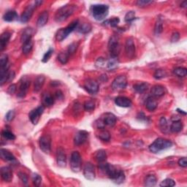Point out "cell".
Here are the masks:
<instances>
[{"label":"cell","mask_w":187,"mask_h":187,"mask_svg":"<svg viewBox=\"0 0 187 187\" xmlns=\"http://www.w3.org/2000/svg\"><path fill=\"white\" fill-rule=\"evenodd\" d=\"M151 95L153 97H160L164 95L165 94V89L164 86L160 85H157L152 87L151 91Z\"/></svg>","instance_id":"cell-20"},{"label":"cell","mask_w":187,"mask_h":187,"mask_svg":"<svg viewBox=\"0 0 187 187\" xmlns=\"http://www.w3.org/2000/svg\"><path fill=\"white\" fill-rule=\"evenodd\" d=\"M8 57L6 54H2L0 56V68L4 67L8 65Z\"/></svg>","instance_id":"cell-51"},{"label":"cell","mask_w":187,"mask_h":187,"mask_svg":"<svg viewBox=\"0 0 187 187\" xmlns=\"http://www.w3.org/2000/svg\"><path fill=\"white\" fill-rule=\"evenodd\" d=\"M118 60L117 57H111V59L108 61L107 64V67L109 70H114L118 67Z\"/></svg>","instance_id":"cell-36"},{"label":"cell","mask_w":187,"mask_h":187,"mask_svg":"<svg viewBox=\"0 0 187 187\" xmlns=\"http://www.w3.org/2000/svg\"><path fill=\"white\" fill-rule=\"evenodd\" d=\"M108 49L112 57H117L120 53V44L118 37L116 35L112 36L110 38L108 43Z\"/></svg>","instance_id":"cell-7"},{"label":"cell","mask_w":187,"mask_h":187,"mask_svg":"<svg viewBox=\"0 0 187 187\" xmlns=\"http://www.w3.org/2000/svg\"><path fill=\"white\" fill-rule=\"evenodd\" d=\"M1 176L4 181L10 182L13 180L12 170L9 167H3L1 168Z\"/></svg>","instance_id":"cell-19"},{"label":"cell","mask_w":187,"mask_h":187,"mask_svg":"<svg viewBox=\"0 0 187 187\" xmlns=\"http://www.w3.org/2000/svg\"><path fill=\"white\" fill-rule=\"evenodd\" d=\"M125 53L128 58H133L135 55V45L134 39L132 37L127 39L125 43Z\"/></svg>","instance_id":"cell-12"},{"label":"cell","mask_w":187,"mask_h":187,"mask_svg":"<svg viewBox=\"0 0 187 187\" xmlns=\"http://www.w3.org/2000/svg\"><path fill=\"white\" fill-rule=\"evenodd\" d=\"M43 102L45 106H47V107L52 106L54 103V99L52 96V95H50V94H45L43 96Z\"/></svg>","instance_id":"cell-33"},{"label":"cell","mask_w":187,"mask_h":187,"mask_svg":"<svg viewBox=\"0 0 187 187\" xmlns=\"http://www.w3.org/2000/svg\"><path fill=\"white\" fill-rule=\"evenodd\" d=\"M91 13L96 21H102L109 13V7L106 4H94L91 7Z\"/></svg>","instance_id":"cell-3"},{"label":"cell","mask_w":187,"mask_h":187,"mask_svg":"<svg viewBox=\"0 0 187 187\" xmlns=\"http://www.w3.org/2000/svg\"><path fill=\"white\" fill-rule=\"evenodd\" d=\"M56 161L58 165L61 167V168H65L66 166V164H67V157H66L65 150L61 147H59L57 149Z\"/></svg>","instance_id":"cell-17"},{"label":"cell","mask_w":187,"mask_h":187,"mask_svg":"<svg viewBox=\"0 0 187 187\" xmlns=\"http://www.w3.org/2000/svg\"><path fill=\"white\" fill-rule=\"evenodd\" d=\"M89 137V133L86 131L81 130L76 133L74 138V143L75 146H81L86 141Z\"/></svg>","instance_id":"cell-15"},{"label":"cell","mask_w":187,"mask_h":187,"mask_svg":"<svg viewBox=\"0 0 187 187\" xmlns=\"http://www.w3.org/2000/svg\"><path fill=\"white\" fill-rule=\"evenodd\" d=\"M177 111H179V113H182L183 114V115H184L185 116L186 115V112H184V111H182V110H181V109H177Z\"/></svg>","instance_id":"cell-63"},{"label":"cell","mask_w":187,"mask_h":187,"mask_svg":"<svg viewBox=\"0 0 187 187\" xmlns=\"http://www.w3.org/2000/svg\"><path fill=\"white\" fill-rule=\"evenodd\" d=\"M45 78L43 75H39L34 81V91L35 92H38L43 88L44 83H45Z\"/></svg>","instance_id":"cell-25"},{"label":"cell","mask_w":187,"mask_h":187,"mask_svg":"<svg viewBox=\"0 0 187 187\" xmlns=\"http://www.w3.org/2000/svg\"><path fill=\"white\" fill-rule=\"evenodd\" d=\"M48 16L49 15H48V11H44L43 13H42L37 20V26L38 27H43L45 26L48 21Z\"/></svg>","instance_id":"cell-27"},{"label":"cell","mask_w":187,"mask_h":187,"mask_svg":"<svg viewBox=\"0 0 187 187\" xmlns=\"http://www.w3.org/2000/svg\"><path fill=\"white\" fill-rule=\"evenodd\" d=\"M91 30V26L90 25V23H83L82 25L78 28V32L81 33H83V34L89 33Z\"/></svg>","instance_id":"cell-42"},{"label":"cell","mask_w":187,"mask_h":187,"mask_svg":"<svg viewBox=\"0 0 187 187\" xmlns=\"http://www.w3.org/2000/svg\"><path fill=\"white\" fill-rule=\"evenodd\" d=\"M84 89L91 94H95L99 91V84L93 79H88L84 83Z\"/></svg>","instance_id":"cell-11"},{"label":"cell","mask_w":187,"mask_h":187,"mask_svg":"<svg viewBox=\"0 0 187 187\" xmlns=\"http://www.w3.org/2000/svg\"><path fill=\"white\" fill-rule=\"evenodd\" d=\"M78 20H76V21H72L69 26H67V27L60 29L56 32V38L57 40L59 42L64 40L70 33L73 32V31L78 27Z\"/></svg>","instance_id":"cell-5"},{"label":"cell","mask_w":187,"mask_h":187,"mask_svg":"<svg viewBox=\"0 0 187 187\" xmlns=\"http://www.w3.org/2000/svg\"><path fill=\"white\" fill-rule=\"evenodd\" d=\"M98 137L103 141H109L110 139H111V135H110L109 132L107 130L100 131L98 135Z\"/></svg>","instance_id":"cell-39"},{"label":"cell","mask_w":187,"mask_h":187,"mask_svg":"<svg viewBox=\"0 0 187 187\" xmlns=\"http://www.w3.org/2000/svg\"><path fill=\"white\" fill-rule=\"evenodd\" d=\"M44 109L45 108H44L43 106H39L37 108L33 110V111L30 112V113L29 114V117L31 122L33 124L37 125L38 124L40 116L44 112Z\"/></svg>","instance_id":"cell-9"},{"label":"cell","mask_w":187,"mask_h":187,"mask_svg":"<svg viewBox=\"0 0 187 187\" xmlns=\"http://www.w3.org/2000/svg\"><path fill=\"white\" fill-rule=\"evenodd\" d=\"M179 165L181 166V168H186L187 167V159L186 157H183V158H181L179 160Z\"/></svg>","instance_id":"cell-57"},{"label":"cell","mask_w":187,"mask_h":187,"mask_svg":"<svg viewBox=\"0 0 187 187\" xmlns=\"http://www.w3.org/2000/svg\"><path fill=\"white\" fill-rule=\"evenodd\" d=\"M34 34V30L32 28H26L25 30L23 31V34L21 35V40L23 43H26V41L32 39V37Z\"/></svg>","instance_id":"cell-26"},{"label":"cell","mask_w":187,"mask_h":187,"mask_svg":"<svg viewBox=\"0 0 187 187\" xmlns=\"http://www.w3.org/2000/svg\"><path fill=\"white\" fill-rule=\"evenodd\" d=\"M95 157H96V161H97L99 163H100V162H105L107 159L106 152H105V151H104V150L98 151L96 153Z\"/></svg>","instance_id":"cell-35"},{"label":"cell","mask_w":187,"mask_h":187,"mask_svg":"<svg viewBox=\"0 0 187 187\" xmlns=\"http://www.w3.org/2000/svg\"><path fill=\"white\" fill-rule=\"evenodd\" d=\"M167 75H168V74H167L165 70H162V69L157 70L155 71L154 74H153V77H154L156 79H157V80L165 78V77H167Z\"/></svg>","instance_id":"cell-41"},{"label":"cell","mask_w":187,"mask_h":187,"mask_svg":"<svg viewBox=\"0 0 187 187\" xmlns=\"http://www.w3.org/2000/svg\"><path fill=\"white\" fill-rule=\"evenodd\" d=\"M181 7H182V8H186V7H187V2L186 1H184V2H182L181 4Z\"/></svg>","instance_id":"cell-62"},{"label":"cell","mask_w":187,"mask_h":187,"mask_svg":"<svg viewBox=\"0 0 187 187\" xmlns=\"http://www.w3.org/2000/svg\"><path fill=\"white\" fill-rule=\"evenodd\" d=\"M103 122L105 124L109 127H113L116 123V117L114 114L111 113H107L105 115Z\"/></svg>","instance_id":"cell-22"},{"label":"cell","mask_w":187,"mask_h":187,"mask_svg":"<svg viewBox=\"0 0 187 187\" xmlns=\"http://www.w3.org/2000/svg\"><path fill=\"white\" fill-rule=\"evenodd\" d=\"M96 65H98L99 67H103L105 65V61L104 59H103L102 58H99V59L97 60V61H96Z\"/></svg>","instance_id":"cell-59"},{"label":"cell","mask_w":187,"mask_h":187,"mask_svg":"<svg viewBox=\"0 0 187 187\" xmlns=\"http://www.w3.org/2000/svg\"><path fill=\"white\" fill-rule=\"evenodd\" d=\"M153 1H150V0H138L136 2V4L140 8H143V7L148 6L150 4H152Z\"/></svg>","instance_id":"cell-52"},{"label":"cell","mask_w":187,"mask_h":187,"mask_svg":"<svg viewBox=\"0 0 187 187\" xmlns=\"http://www.w3.org/2000/svg\"><path fill=\"white\" fill-rule=\"evenodd\" d=\"M127 86V79L126 76L119 75L114 79L111 87L114 91H120L124 89Z\"/></svg>","instance_id":"cell-8"},{"label":"cell","mask_w":187,"mask_h":187,"mask_svg":"<svg viewBox=\"0 0 187 187\" xmlns=\"http://www.w3.org/2000/svg\"><path fill=\"white\" fill-rule=\"evenodd\" d=\"M170 131L173 132H179L183 129V124L181 121H177V122H173L170 127Z\"/></svg>","instance_id":"cell-32"},{"label":"cell","mask_w":187,"mask_h":187,"mask_svg":"<svg viewBox=\"0 0 187 187\" xmlns=\"http://www.w3.org/2000/svg\"><path fill=\"white\" fill-rule=\"evenodd\" d=\"M84 110L86 111H91L95 108V103L93 100H88L83 105Z\"/></svg>","instance_id":"cell-43"},{"label":"cell","mask_w":187,"mask_h":187,"mask_svg":"<svg viewBox=\"0 0 187 187\" xmlns=\"http://www.w3.org/2000/svg\"><path fill=\"white\" fill-rule=\"evenodd\" d=\"M18 14L14 10L8 11V12L4 13V15H3V19L7 22H12L15 21V20L18 19Z\"/></svg>","instance_id":"cell-29"},{"label":"cell","mask_w":187,"mask_h":187,"mask_svg":"<svg viewBox=\"0 0 187 187\" xmlns=\"http://www.w3.org/2000/svg\"><path fill=\"white\" fill-rule=\"evenodd\" d=\"M16 90H17L16 85H15V84H11L8 89V93L9 94H10V95H12V94H13L15 91H16Z\"/></svg>","instance_id":"cell-55"},{"label":"cell","mask_w":187,"mask_h":187,"mask_svg":"<svg viewBox=\"0 0 187 187\" xmlns=\"http://www.w3.org/2000/svg\"><path fill=\"white\" fill-rule=\"evenodd\" d=\"M32 181L34 186H39L42 183V178L39 175L34 173L32 175Z\"/></svg>","instance_id":"cell-48"},{"label":"cell","mask_w":187,"mask_h":187,"mask_svg":"<svg viewBox=\"0 0 187 187\" xmlns=\"http://www.w3.org/2000/svg\"><path fill=\"white\" fill-rule=\"evenodd\" d=\"M76 5L75 4H66L57 10L55 15V20L56 22H62L67 20L76 10Z\"/></svg>","instance_id":"cell-2"},{"label":"cell","mask_w":187,"mask_h":187,"mask_svg":"<svg viewBox=\"0 0 187 187\" xmlns=\"http://www.w3.org/2000/svg\"><path fill=\"white\" fill-rule=\"evenodd\" d=\"M135 19V11H129L125 15L124 20L127 23H129V22H132Z\"/></svg>","instance_id":"cell-46"},{"label":"cell","mask_w":187,"mask_h":187,"mask_svg":"<svg viewBox=\"0 0 187 187\" xmlns=\"http://www.w3.org/2000/svg\"><path fill=\"white\" fill-rule=\"evenodd\" d=\"M50 138L48 135H44L40 138L39 141V148L43 152L45 153H49L50 151Z\"/></svg>","instance_id":"cell-13"},{"label":"cell","mask_w":187,"mask_h":187,"mask_svg":"<svg viewBox=\"0 0 187 187\" xmlns=\"http://www.w3.org/2000/svg\"><path fill=\"white\" fill-rule=\"evenodd\" d=\"M2 137L9 140H13L15 139V136L13 132L9 130H4L2 133Z\"/></svg>","instance_id":"cell-45"},{"label":"cell","mask_w":187,"mask_h":187,"mask_svg":"<svg viewBox=\"0 0 187 187\" xmlns=\"http://www.w3.org/2000/svg\"><path fill=\"white\" fill-rule=\"evenodd\" d=\"M29 86H30V81L26 77L22 78V80L21 81V84H20L17 96L20 98H23L24 96L26 95V94H27Z\"/></svg>","instance_id":"cell-10"},{"label":"cell","mask_w":187,"mask_h":187,"mask_svg":"<svg viewBox=\"0 0 187 187\" xmlns=\"http://www.w3.org/2000/svg\"><path fill=\"white\" fill-rule=\"evenodd\" d=\"M83 175L86 179L89 181H93L95 179V170L93 164L90 162H87L85 164L84 168H83Z\"/></svg>","instance_id":"cell-14"},{"label":"cell","mask_w":187,"mask_h":187,"mask_svg":"<svg viewBox=\"0 0 187 187\" xmlns=\"http://www.w3.org/2000/svg\"><path fill=\"white\" fill-rule=\"evenodd\" d=\"M11 37V33L9 32H5L3 34H2L0 37V50L2 51L5 48L7 44L10 40Z\"/></svg>","instance_id":"cell-23"},{"label":"cell","mask_w":187,"mask_h":187,"mask_svg":"<svg viewBox=\"0 0 187 187\" xmlns=\"http://www.w3.org/2000/svg\"><path fill=\"white\" fill-rule=\"evenodd\" d=\"M35 8H36L35 4H34V5L33 4H29V5L27 6V8L24 10L23 13H22L21 16V21L22 23H26V22H28L29 21L32 16Z\"/></svg>","instance_id":"cell-16"},{"label":"cell","mask_w":187,"mask_h":187,"mask_svg":"<svg viewBox=\"0 0 187 187\" xmlns=\"http://www.w3.org/2000/svg\"><path fill=\"white\" fill-rule=\"evenodd\" d=\"M173 72L178 77H180V78H184L187 75V70L184 67H177L175 68Z\"/></svg>","instance_id":"cell-40"},{"label":"cell","mask_w":187,"mask_h":187,"mask_svg":"<svg viewBox=\"0 0 187 187\" xmlns=\"http://www.w3.org/2000/svg\"><path fill=\"white\" fill-rule=\"evenodd\" d=\"M33 48V41L32 39L26 41V43H23V48H22V51H23V54L27 55L29 54Z\"/></svg>","instance_id":"cell-34"},{"label":"cell","mask_w":187,"mask_h":187,"mask_svg":"<svg viewBox=\"0 0 187 187\" xmlns=\"http://www.w3.org/2000/svg\"><path fill=\"white\" fill-rule=\"evenodd\" d=\"M69 56L70 54H68L67 51H62L58 55V60L60 61L62 65H65L68 61Z\"/></svg>","instance_id":"cell-37"},{"label":"cell","mask_w":187,"mask_h":187,"mask_svg":"<svg viewBox=\"0 0 187 187\" xmlns=\"http://www.w3.org/2000/svg\"><path fill=\"white\" fill-rule=\"evenodd\" d=\"M53 53H54V50H53L52 48H50V49L48 50L45 54H44L43 59H42V61L44 63L48 62V61H49V59H50V57H51V56L53 55Z\"/></svg>","instance_id":"cell-50"},{"label":"cell","mask_w":187,"mask_h":187,"mask_svg":"<svg viewBox=\"0 0 187 187\" xmlns=\"http://www.w3.org/2000/svg\"><path fill=\"white\" fill-rule=\"evenodd\" d=\"M163 31V22L162 20L159 19L156 22L154 26V33L156 35H159Z\"/></svg>","instance_id":"cell-38"},{"label":"cell","mask_w":187,"mask_h":187,"mask_svg":"<svg viewBox=\"0 0 187 187\" xmlns=\"http://www.w3.org/2000/svg\"><path fill=\"white\" fill-rule=\"evenodd\" d=\"M56 98H58V99H60V97H62L63 94H62V93H61V91H57L56 93Z\"/></svg>","instance_id":"cell-61"},{"label":"cell","mask_w":187,"mask_h":187,"mask_svg":"<svg viewBox=\"0 0 187 187\" xmlns=\"http://www.w3.org/2000/svg\"><path fill=\"white\" fill-rule=\"evenodd\" d=\"M172 146V142L170 141V140L160 138L154 140V142L149 146L148 148L151 152L157 153L163 150H165V149L170 148Z\"/></svg>","instance_id":"cell-4"},{"label":"cell","mask_w":187,"mask_h":187,"mask_svg":"<svg viewBox=\"0 0 187 187\" xmlns=\"http://www.w3.org/2000/svg\"><path fill=\"white\" fill-rule=\"evenodd\" d=\"M133 89L136 92L139 94H143L148 89V84L147 83H140L133 86Z\"/></svg>","instance_id":"cell-30"},{"label":"cell","mask_w":187,"mask_h":187,"mask_svg":"<svg viewBox=\"0 0 187 187\" xmlns=\"http://www.w3.org/2000/svg\"><path fill=\"white\" fill-rule=\"evenodd\" d=\"M15 76V72L14 71L9 72L8 81H7V82H11V81H12L13 80V79H14Z\"/></svg>","instance_id":"cell-58"},{"label":"cell","mask_w":187,"mask_h":187,"mask_svg":"<svg viewBox=\"0 0 187 187\" xmlns=\"http://www.w3.org/2000/svg\"><path fill=\"white\" fill-rule=\"evenodd\" d=\"M159 186L162 187H165V186L173 187L175 186V182L174 181V180L171 179H164V181H162Z\"/></svg>","instance_id":"cell-44"},{"label":"cell","mask_w":187,"mask_h":187,"mask_svg":"<svg viewBox=\"0 0 187 187\" xmlns=\"http://www.w3.org/2000/svg\"><path fill=\"white\" fill-rule=\"evenodd\" d=\"M78 47V43H72L70 44L68 47V50L67 52L70 55H72L74 54L75 51L77 50V48Z\"/></svg>","instance_id":"cell-49"},{"label":"cell","mask_w":187,"mask_h":187,"mask_svg":"<svg viewBox=\"0 0 187 187\" xmlns=\"http://www.w3.org/2000/svg\"><path fill=\"white\" fill-rule=\"evenodd\" d=\"M99 168L116 184H122L125 181L124 173L122 170H118L117 168L111 164L105 162H100L99 163Z\"/></svg>","instance_id":"cell-1"},{"label":"cell","mask_w":187,"mask_h":187,"mask_svg":"<svg viewBox=\"0 0 187 187\" xmlns=\"http://www.w3.org/2000/svg\"><path fill=\"white\" fill-rule=\"evenodd\" d=\"M158 102L156 97L153 96H150L147 99L146 102V107L149 111H153L157 107Z\"/></svg>","instance_id":"cell-24"},{"label":"cell","mask_w":187,"mask_h":187,"mask_svg":"<svg viewBox=\"0 0 187 187\" xmlns=\"http://www.w3.org/2000/svg\"><path fill=\"white\" fill-rule=\"evenodd\" d=\"M171 120L173 122H177V121H181V118L179 116H173V117L171 118Z\"/></svg>","instance_id":"cell-60"},{"label":"cell","mask_w":187,"mask_h":187,"mask_svg":"<svg viewBox=\"0 0 187 187\" xmlns=\"http://www.w3.org/2000/svg\"><path fill=\"white\" fill-rule=\"evenodd\" d=\"M82 167V159L81 156L78 151L72 153L70 158V168L74 173H78L81 170Z\"/></svg>","instance_id":"cell-6"},{"label":"cell","mask_w":187,"mask_h":187,"mask_svg":"<svg viewBox=\"0 0 187 187\" xmlns=\"http://www.w3.org/2000/svg\"><path fill=\"white\" fill-rule=\"evenodd\" d=\"M157 179L156 176L153 175H147L146 179H145V186L148 187L154 186L157 184Z\"/></svg>","instance_id":"cell-31"},{"label":"cell","mask_w":187,"mask_h":187,"mask_svg":"<svg viewBox=\"0 0 187 187\" xmlns=\"http://www.w3.org/2000/svg\"><path fill=\"white\" fill-rule=\"evenodd\" d=\"M180 39V34L179 32H174L172 34V37H171V42L172 43H176Z\"/></svg>","instance_id":"cell-56"},{"label":"cell","mask_w":187,"mask_h":187,"mask_svg":"<svg viewBox=\"0 0 187 187\" xmlns=\"http://www.w3.org/2000/svg\"><path fill=\"white\" fill-rule=\"evenodd\" d=\"M18 175L19 179H21V181L23 182L24 184H28V176L26 175V174L20 172L18 173Z\"/></svg>","instance_id":"cell-53"},{"label":"cell","mask_w":187,"mask_h":187,"mask_svg":"<svg viewBox=\"0 0 187 187\" xmlns=\"http://www.w3.org/2000/svg\"><path fill=\"white\" fill-rule=\"evenodd\" d=\"M159 128L160 130L162 131V133L168 134L170 132V127H169V124L168 123V121H167L165 117H162L159 120Z\"/></svg>","instance_id":"cell-28"},{"label":"cell","mask_w":187,"mask_h":187,"mask_svg":"<svg viewBox=\"0 0 187 187\" xmlns=\"http://www.w3.org/2000/svg\"><path fill=\"white\" fill-rule=\"evenodd\" d=\"M116 105L121 107H129L132 106V102L131 100L125 96H118L115 100Z\"/></svg>","instance_id":"cell-18"},{"label":"cell","mask_w":187,"mask_h":187,"mask_svg":"<svg viewBox=\"0 0 187 187\" xmlns=\"http://www.w3.org/2000/svg\"><path fill=\"white\" fill-rule=\"evenodd\" d=\"M120 20L118 18H113L107 20L106 21L104 22V23H106V24H109L110 26H112V27H116V26H118V24L119 23Z\"/></svg>","instance_id":"cell-47"},{"label":"cell","mask_w":187,"mask_h":187,"mask_svg":"<svg viewBox=\"0 0 187 187\" xmlns=\"http://www.w3.org/2000/svg\"><path fill=\"white\" fill-rule=\"evenodd\" d=\"M0 156L2 160L5 162H13L15 161V157L10 151L4 148H1L0 150Z\"/></svg>","instance_id":"cell-21"},{"label":"cell","mask_w":187,"mask_h":187,"mask_svg":"<svg viewBox=\"0 0 187 187\" xmlns=\"http://www.w3.org/2000/svg\"><path fill=\"white\" fill-rule=\"evenodd\" d=\"M15 111H8V113L6 114L5 118L8 122H11V121L13 120V118L15 117Z\"/></svg>","instance_id":"cell-54"}]
</instances>
